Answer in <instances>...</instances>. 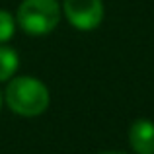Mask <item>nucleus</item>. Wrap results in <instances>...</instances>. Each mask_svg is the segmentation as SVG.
Masks as SVG:
<instances>
[{
  "instance_id": "f257e3e1",
  "label": "nucleus",
  "mask_w": 154,
  "mask_h": 154,
  "mask_svg": "<svg viewBox=\"0 0 154 154\" xmlns=\"http://www.w3.org/2000/svg\"><path fill=\"white\" fill-rule=\"evenodd\" d=\"M8 107L23 117L41 115L49 107V90L41 80L33 76H16L8 82L4 92Z\"/></svg>"
},
{
  "instance_id": "f03ea898",
  "label": "nucleus",
  "mask_w": 154,
  "mask_h": 154,
  "mask_svg": "<svg viewBox=\"0 0 154 154\" xmlns=\"http://www.w3.org/2000/svg\"><path fill=\"white\" fill-rule=\"evenodd\" d=\"M60 20L57 0H23L16 12V22L29 35H47Z\"/></svg>"
},
{
  "instance_id": "7ed1b4c3",
  "label": "nucleus",
  "mask_w": 154,
  "mask_h": 154,
  "mask_svg": "<svg viewBox=\"0 0 154 154\" xmlns=\"http://www.w3.org/2000/svg\"><path fill=\"white\" fill-rule=\"evenodd\" d=\"M63 12L76 29L90 31L102 23L103 2L102 0H63Z\"/></svg>"
},
{
  "instance_id": "39448f33",
  "label": "nucleus",
  "mask_w": 154,
  "mask_h": 154,
  "mask_svg": "<svg viewBox=\"0 0 154 154\" xmlns=\"http://www.w3.org/2000/svg\"><path fill=\"white\" fill-rule=\"evenodd\" d=\"M18 70V53L10 47L0 45V82H6Z\"/></svg>"
},
{
  "instance_id": "6e6552de",
  "label": "nucleus",
  "mask_w": 154,
  "mask_h": 154,
  "mask_svg": "<svg viewBox=\"0 0 154 154\" xmlns=\"http://www.w3.org/2000/svg\"><path fill=\"white\" fill-rule=\"evenodd\" d=\"M0 105H2V98H0Z\"/></svg>"
},
{
  "instance_id": "423d86ee",
  "label": "nucleus",
  "mask_w": 154,
  "mask_h": 154,
  "mask_svg": "<svg viewBox=\"0 0 154 154\" xmlns=\"http://www.w3.org/2000/svg\"><path fill=\"white\" fill-rule=\"evenodd\" d=\"M16 31V20L10 12L0 10V43H6Z\"/></svg>"
},
{
  "instance_id": "0eeeda50",
  "label": "nucleus",
  "mask_w": 154,
  "mask_h": 154,
  "mask_svg": "<svg viewBox=\"0 0 154 154\" xmlns=\"http://www.w3.org/2000/svg\"><path fill=\"white\" fill-rule=\"evenodd\" d=\"M98 154H127V152H119V150H103V152H98Z\"/></svg>"
},
{
  "instance_id": "20e7f679",
  "label": "nucleus",
  "mask_w": 154,
  "mask_h": 154,
  "mask_svg": "<svg viewBox=\"0 0 154 154\" xmlns=\"http://www.w3.org/2000/svg\"><path fill=\"white\" fill-rule=\"evenodd\" d=\"M129 144L135 154H154V123L137 119L129 129Z\"/></svg>"
}]
</instances>
